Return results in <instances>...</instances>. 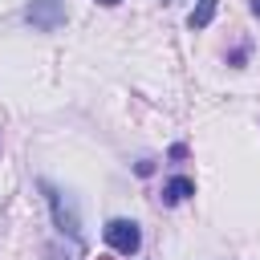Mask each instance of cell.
<instances>
[{
	"mask_svg": "<svg viewBox=\"0 0 260 260\" xmlns=\"http://www.w3.org/2000/svg\"><path fill=\"white\" fill-rule=\"evenodd\" d=\"M215 8H219V0H195V8H191V16H187V24H191V28H207V24H211V16H215Z\"/></svg>",
	"mask_w": 260,
	"mask_h": 260,
	"instance_id": "5",
	"label": "cell"
},
{
	"mask_svg": "<svg viewBox=\"0 0 260 260\" xmlns=\"http://www.w3.org/2000/svg\"><path fill=\"white\" fill-rule=\"evenodd\" d=\"M252 12H256V16H260V0H252Z\"/></svg>",
	"mask_w": 260,
	"mask_h": 260,
	"instance_id": "7",
	"label": "cell"
},
{
	"mask_svg": "<svg viewBox=\"0 0 260 260\" xmlns=\"http://www.w3.org/2000/svg\"><path fill=\"white\" fill-rule=\"evenodd\" d=\"M102 236H106V244H110L118 256H134V252L142 248V228H138L134 219H110V223L102 228Z\"/></svg>",
	"mask_w": 260,
	"mask_h": 260,
	"instance_id": "3",
	"label": "cell"
},
{
	"mask_svg": "<svg viewBox=\"0 0 260 260\" xmlns=\"http://www.w3.org/2000/svg\"><path fill=\"white\" fill-rule=\"evenodd\" d=\"M24 20L37 32H53V28H61L69 20V8H65V0H28L24 4Z\"/></svg>",
	"mask_w": 260,
	"mask_h": 260,
	"instance_id": "2",
	"label": "cell"
},
{
	"mask_svg": "<svg viewBox=\"0 0 260 260\" xmlns=\"http://www.w3.org/2000/svg\"><path fill=\"white\" fill-rule=\"evenodd\" d=\"M98 4H102V8H114V4H122V0H98Z\"/></svg>",
	"mask_w": 260,
	"mask_h": 260,
	"instance_id": "6",
	"label": "cell"
},
{
	"mask_svg": "<svg viewBox=\"0 0 260 260\" xmlns=\"http://www.w3.org/2000/svg\"><path fill=\"white\" fill-rule=\"evenodd\" d=\"M191 195H195V179H187V175H175V179L162 183V203L167 207H175V203H183Z\"/></svg>",
	"mask_w": 260,
	"mask_h": 260,
	"instance_id": "4",
	"label": "cell"
},
{
	"mask_svg": "<svg viewBox=\"0 0 260 260\" xmlns=\"http://www.w3.org/2000/svg\"><path fill=\"white\" fill-rule=\"evenodd\" d=\"M37 187H41V191H45V199H49V211H53L57 232H61V236H69V240H81V211H77V199H73V195H65L61 187H53L49 179H41Z\"/></svg>",
	"mask_w": 260,
	"mask_h": 260,
	"instance_id": "1",
	"label": "cell"
}]
</instances>
